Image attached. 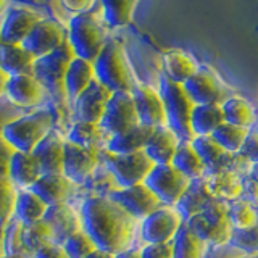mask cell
Wrapping results in <instances>:
<instances>
[{
	"mask_svg": "<svg viewBox=\"0 0 258 258\" xmlns=\"http://www.w3.org/2000/svg\"><path fill=\"white\" fill-rule=\"evenodd\" d=\"M81 228L97 248L116 255L136 245L139 223L108 196H91L79 208Z\"/></svg>",
	"mask_w": 258,
	"mask_h": 258,
	"instance_id": "1",
	"label": "cell"
},
{
	"mask_svg": "<svg viewBox=\"0 0 258 258\" xmlns=\"http://www.w3.org/2000/svg\"><path fill=\"white\" fill-rule=\"evenodd\" d=\"M95 81L110 92H131L139 83L127 52L118 39H108L107 45L94 60Z\"/></svg>",
	"mask_w": 258,
	"mask_h": 258,
	"instance_id": "2",
	"label": "cell"
},
{
	"mask_svg": "<svg viewBox=\"0 0 258 258\" xmlns=\"http://www.w3.org/2000/svg\"><path fill=\"white\" fill-rule=\"evenodd\" d=\"M67 42L75 56L94 63L108 42V26L103 16L94 10L71 16L67 29Z\"/></svg>",
	"mask_w": 258,
	"mask_h": 258,
	"instance_id": "3",
	"label": "cell"
},
{
	"mask_svg": "<svg viewBox=\"0 0 258 258\" xmlns=\"http://www.w3.org/2000/svg\"><path fill=\"white\" fill-rule=\"evenodd\" d=\"M50 131H53V115L42 110L8 121L0 129V136L16 152L32 153Z\"/></svg>",
	"mask_w": 258,
	"mask_h": 258,
	"instance_id": "4",
	"label": "cell"
},
{
	"mask_svg": "<svg viewBox=\"0 0 258 258\" xmlns=\"http://www.w3.org/2000/svg\"><path fill=\"white\" fill-rule=\"evenodd\" d=\"M158 91L165 103L166 124L179 136L182 142H192L196 136L190 129V113L196 103L190 100L182 84L173 83L166 76L160 78Z\"/></svg>",
	"mask_w": 258,
	"mask_h": 258,
	"instance_id": "5",
	"label": "cell"
},
{
	"mask_svg": "<svg viewBox=\"0 0 258 258\" xmlns=\"http://www.w3.org/2000/svg\"><path fill=\"white\" fill-rule=\"evenodd\" d=\"M103 163L107 171L115 179L118 189L133 187L137 184H144L155 163L147 157V153L136 152L129 155H113L103 150Z\"/></svg>",
	"mask_w": 258,
	"mask_h": 258,
	"instance_id": "6",
	"label": "cell"
},
{
	"mask_svg": "<svg viewBox=\"0 0 258 258\" xmlns=\"http://www.w3.org/2000/svg\"><path fill=\"white\" fill-rule=\"evenodd\" d=\"M73 58H75V53L67 42L56 50L36 58L34 67H32V75L39 79V83L44 86L45 91L55 95L56 99H67L63 83L64 73H67V68Z\"/></svg>",
	"mask_w": 258,
	"mask_h": 258,
	"instance_id": "7",
	"label": "cell"
},
{
	"mask_svg": "<svg viewBox=\"0 0 258 258\" xmlns=\"http://www.w3.org/2000/svg\"><path fill=\"white\" fill-rule=\"evenodd\" d=\"M182 86L196 105H221L228 97L232 95V89L224 83L220 73L208 63H200L196 75L185 81Z\"/></svg>",
	"mask_w": 258,
	"mask_h": 258,
	"instance_id": "8",
	"label": "cell"
},
{
	"mask_svg": "<svg viewBox=\"0 0 258 258\" xmlns=\"http://www.w3.org/2000/svg\"><path fill=\"white\" fill-rule=\"evenodd\" d=\"M194 149L197 150L207 173H215L220 169H231L240 176H247L252 171V163L242 153H231L224 150L212 136H196L192 139Z\"/></svg>",
	"mask_w": 258,
	"mask_h": 258,
	"instance_id": "9",
	"label": "cell"
},
{
	"mask_svg": "<svg viewBox=\"0 0 258 258\" xmlns=\"http://www.w3.org/2000/svg\"><path fill=\"white\" fill-rule=\"evenodd\" d=\"M184 224L179 210L161 205L139 223V237L144 244H171Z\"/></svg>",
	"mask_w": 258,
	"mask_h": 258,
	"instance_id": "10",
	"label": "cell"
},
{
	"mask_svg": "<svg viewBox=\"0 0 258 258\" xmlns=\"http://www.w3.org/2000/svg\"><path fill=\"white\" fill-rule=\"evenodd\" d=\"M190 182L189 177L177 171L173 165H155L144 181L161 204L171 207L177 205V202L189 189Z\"/></svg>",
	"mask_w": 258,
	"mask_h": 258,
	"instance_id": "11",
	"label": "cell"
},
{
	"mask_svg": "<svg viewBox=\"0 0 258 258\" xmlns=\"http://www.w3.org/2000/svg\"><path fill=\"white\" fill-rule=\"evenodd\" d=\"M141 124L137 115L136 103L131 92H113L105 108L103 118L100 121V127L108 136H115L119 133Z\"/></svg>",
	"mask_w": 258,
	"mask_h": 258,
	"instance_id": "12",
	"label": "cell"
},
{
	"mask_svg": "<svg viewBox=\"0 0 258 258\" xmlns=\"http://www.w3.org/2000/svg\"><path fill=\"white\" fill-rule=\"evenodd\" d=\"M63 44H67V28L61 26L56 20L40 18L21 45L36 58H39V56L60 48Z\"/></svg>",
	"mask_w": 258,
	"mask_h": 258,
	"instance_id": "13",
	"label": "cell"
},
{
	"mask_svg": "<svg viewBox=\"0 0 258 258\" xmlns=\"http://www.w3.org/2000/svg\"><path fill=\"white\" fill-rule=\"evenodd\" d=\"M107 196L111 200H115L121 208H124L137 221H142L145 216H149L158 207L163 205L145 184H137L133 185V187L124 189H115L107 194Z\"/></svg>",
	"mask_w": 258,
	"mask_h": 258,
	"instance_id": "14",
	"label": "cell"
},
{
	"mask_svg": "<svg viewBox=\"0 0 258 258\" xmlns=\"http://www.w3.org/2000/svg\"><path fill=\"white\" fill-rule=\"evenodd\" d=\"M100 150L84 149L67 141L63 157V174L73 184H83L94 174L99 166Z\"/></svg>",
	"mask_w": 258,
	"mask_h": 258,
	"instance_id": "15",
	"label": "cell"
},
{
	"mask_svg": "<svg viewBox=\"0 0 258 258\" xmlns=\"http://www.w3.org/2000/svg\"><path fill=\"white\" fill-rule=\"evenodd\" d=\"M133 99L141 124H145L149 127H158L166 124L165 103L157 87L139 81L133 91Z\"/></svg>",
	"mask_w": 258,
	"mask_h": 258,
	"instance_id": "16",
	"label": "cell"
},
{
	"mask_svg": "<svg viewBox=\"0 0 258 258\" xmlns=\"http://www.w3.org/2000/svg\"><path fill=\"white\" fill-rule=\"evenodd\" d=\"M45 89L39 83V79L28 73V75L10 76L7 81L5 97L16 107L36 108L45 99Z\"/></svg>",
	"mask_w": 258,
	"mask_h": 258,
	"instance_id": "17",
	"label": "cell"
},
{
	"mask_svg": "<svg viewBox=\"0 0 258 258\" xmlns=\"http://www.w3.org/2000/svg\"><path fill=\"white\" fill-rule=\"evenodd\" d=\"M111 94L113 92H110L107 87L102 86L99 81H94L73 103L76 121L100 124Z\"/></svg>",
	"mask_w": 258,
	"mask_h": 258,
	"instance_id": "18",
	"label": "cell"
},
{
	"mask_svg": "<svg viewBox=\"0 0 258 258\" xmlns=\"http://www.w3.org/2000/svg\"><path fill=\"white\" fill-rule=\"evenodd\" d=\"M40 16L28 7H13L7 12L0 24L2 44H23Z\"/></svg>",
	"mask_w": 258,
	"mask_h": 258,
	"instance_id": "19",
	"label": "cell"
},
{
	"mask_svg": "<svg viewBox=\"0 0 258 258\" xmlns=\"http://www.w3.org/2000/svg\"><path fill=\"white\" fill-rule=\"evenodd\" d=\"M31 190L42 199L47 207H52L58 204H68L75 192V184L63 173H44L40 174Z\"/></svg>",
	"mask_w": 258,
	"mask_h": 258,
	"instance_id": "20",
	"label": "cell"
},
{
	"mask_svg": "<svg viewBox=\"0 0 258 258\" xmlns=\"http://www.w3.org/2000/svg\"><path fill=\"white\" fill-rule=\"evenodd\" d=\"M182 141L168 124L153 127L144 152L155 165H171L174 153Z\"/></svg>",
	"mask_w": 258,
	"mask_h": 258,
	"instance_id": "21",
	"label": "cell"
},
{
	"mask_svg": "<svg viewBox=\"0 0 258 258\" xmlns=\"http://www.w3.org/2000/svg\"><path fill=\"white\" fill-rule=\"evenodd\" d=\"M200 61L190 52L182 48H169L161 53L163 76L177 84H184L197 73Z\"/></svg>",
	"mask_w": 258,
	"mask_h": 258,
	"instance_id": "22",
	"label": "cell"
},
{
	"mask_svg": "<svg viewBox=\"0 0 258 258\" xmlns=\"http://www.w3.org/2000/svg\"><path fill=\"white\" fill-rule=\"evenodd\" d=\"M64 144L67 139L58 131H50L44 141L40 142L32 155L36 157L40 166V171L44 173H63V157H64Z\"/></svg>",
	"mask_w": 258,
	"mask_h": 258,
	"instance_id": "23",
	"label": "cell"
},
{
	"mask_svg": "<svg viewBox=\"0 0 258 258\" xmlns=\"http://www.w3.org/2000/svg\"><path fill=\"white\" fill-rule=\"evenodd\" d=\"M44 221L52 228L55 242L64 240L71 234L83 231L79 210H75L70 204H58L48 207L44 215Z\"/></svg>",
	"mask_w": 258,
	"mask_h": 258,
	"instance_id": "24",
	"label": "cell"
},
{
	"mask_svg": "<svg viewBox=\"0 0 258 258\" xmlns=\"http://www.w3.org/2000/svg\"><path fill=\"white\" fill-rule=\"evenodd\" d=\"M94 81H95L94 63L84 58H79V56H75L70 61L67 73H64L63 86H64V97H67V100L75 103V100Z\"/></svg>",
	"mask_w": 258,
	"mask_h": 258,
	"instance_id": "25",
	"label": "cell"
},
{
	"mask_svg": "<svg viewBox=\"0 0 258 258\" xmlns=\"http://www.w3.org/2000/svg\"><path fill=\"white\" fill-rule=\"evenodd\" d=\"M208 247H224L229 244L234 232L229 220L224 221H208L202 215H196L184 221Z\"/></svg>",
	"mask_w": 258,
	"mask_h": 258,
	"instance_id": "26",
	"label": "cell"
},
{
	"mask_svg": "<svg viewBox=\"0 0 258 258\" xmlns=\"http://www.w3.org/2000/svg\"><path fill=\"white\" fill-rule=\"evenodd\" d=\"M153 131V127L145 124H137L129 131L110 136L107 144H105V152L113 153V155H129V153L142 152L145 149L149 137Z\"/></svg>",
	"mask_w": 258,
	"mask_h": 258,
	"instance_id": "27",
	"label": "cell"
},
{
	"mask_svg": "<svg viewBox=\"0 0 258 258\" xmlns=\"http://www.w3.org/2000/svg\"><path fill=\"white\" fill-rule=\"evenodd\" d=\"M215 196L210 190V185L207 177H199L194 179L189 185V189L185 190V194L181 197V200L177 202L176 208L179 210V213L182 215L184 221H187L189 218L196 216L202 213V210L205 208V205L212 200Z\"/></svg>",
	"mask_w": 258,
	"mask_h": 258,
	"instance_id": "28",
	"label": "cell"
},
{
	"mask_svg": "<svg viewBox=\"0 0 258 258\" xmlns=\"http://www.w3.org/2000/svg\"><path fill=\"white\" fill-rule=\"evenodd\" d=\"M210 190L216 197L226 202H232L242 197L244 189V176L231 171V169H220L215 173L205 174Z\"/></svg>",
	"mask_w": 258,
	"mask_h": 258,
	"instance_id": "29",
	"label": "cell"
},
{
	"mask_svg": "<svg viewBox=\"0 0 258 258\" xmlns=\"http://www.w3.org/2000/svg\"><path fill=\"white\" fill-rule=\"evenodd\" d=\"M36 56L21 44H0V68L8 76L32 73Z\"/></svg>",
	"mask_w": 258,
	"mask_h": 258,
	"instance_id": "30",
	"label": "cell"
},
{
	"mask_svg": "<svg viewBox=\"0 0 258 258\" xmlns=\"http://www.w3.org/2000/svg\"><path fill=\"white\" fill-rule=\"evenodd\" d=\"M42 171L36 157L26 152H15L10 165V179L20 190L31 189Z\"/></svg>",
	"mask_w": 258,
	"mask_h": 258,
	"instance_id": "31",
	"label": "cell"
},
{
	"mask_svg": "<svg viewBox=\"0 0 258 258\" xmlns=\"http://www.w3.org/2000/svg\"><path fill=\"white\" fill-rule=\"evenodd\" d=\"M108 137L110 136L103 131L100 124L75 121V123L70 126L64 139L75 145H79V147L100 150V149H105V144H107Z\"/></svg>",
	"mask_w": 258,
	"mask_h": 258,
	"instance_id": "32",
	"label": "cell"
},
{
	"mask_svg": "<svg viewBox=\"0 0 258 258\" xmlns=\"http://www.w3.org/2000/svg\"><path fill=\"white\" fill-rule=\"evenodd\" d=\"M221 108L226 123L247 129H252L256 123V110L253 103L247 100L245 97L232 94L221 103Z\"/></svg>",
	"mask_w": 258,
	"mask_h": 258,
	"instance_id": "33",
	"label": "cell"
},
{
	"mask_svg": "<svg viewBox=\"0 0 258 258\" xmlns=\"http://www.w3.org/2000/svg\"><path fill=\"white\" fill-rule=\"evenodd\" d=\"M221 123H224L221 105H194L190 113V129L194 136H212Z\"/></svg>",
	"mask_w": 258,
	"mask_h": 258,
	"instance_id": "34",
	"label": "cell"
},
{
	"mask_svg": "<svg viewBox=\"0 0 258 258\" xmlns=\"http://www.w3.org/2000/svg\"><path fill=\"white\" fill-rule=\"evenodd\" d=\"M47 208L48 207L44 204L42 199L36 196L31 189L20 190L18 200H16L15 221L21 223L23 226H29L37 221H42Z\"/></svg>",
	"mask_w": 258,
	"mask_h": 258,
	"instance_id": "35",
	"label": "cell"
},
{
	"mask_svg": "<svg viewBox=\"0 0 258 258\" xmlns=\"http://www.w3.org/2000/svg\"><path fill=\"white\" fill-rule=\"evenodd\" d=\"M171 165L177 169V171H181L184 176H187L190 181L204 177L207 174V168L204 165V161H202L200 155L197 153V150L194 149L192 142L179 144Z\"/></svg>",
	"mask_w": 258,
	"mask_h": 258,
	"instance_id": "36",
	"label": "cell"
},
{
	"mask_svg": "<svg viewBox=\"0 0 258 258\" xmlns=\"http://www.w3.org/2000/svg\"><path fill=\"white\" fill-rule=\"evenodd\" d=\"M102 16L108 28H126L133 23L139 0H100Z\"/></svg>",
	"mask_w": 258,
	"mask_h": 258,
	"instance_id": "37",
	"label": "cell"
},
{
	"mask_svg": "<svg viewBox=\"0 0 258 258\" xmlns=\"http://www.w3.org/2000/svg\"><path fill=\"white\" fill-rule=\"evenodd\" d=\"M171 244L174 258H205L208 252V245L185 223Z\"/></svg>",
	"mask_w": 258,
	"mask_h": 258,
	"instance_id": "38",
	"label": "cell"
},
{
	"mask_svg": "<svg viewBox=\"0 0 258 258\" xmlns=\"http://www.w3.org/2000/svg\"><path fill=\"white\" fill-rule=\"evenodd\" d=\"M248 131L250 129H247V127H240V126L226 123L224 121V123H221L215 129L212 137L224 150H228L231 153H239L242 145H244V142L247 139Z\"/></svg>",
	"mask_w": 258,
	"mask_h": 258,
	"instance_id": "39",
	"label": "cell"
},
{
	"mask_svg": "<svg viewBox=\"0 0 258 258\" xmlns=\"http://www.w3.org/2000/svg\"><path fill=\"white\" fill-rule=\"evenodd\" d=\"M228 218L234 229H247L258 223V212L253 204L240 197L229 202Z\"/></svg>",
	"mask_w": 258,
	"mask_h": 258,
	"instance_id": "40",
	"label": "cell"
},
{
	"mask_svg": "<svg viewBox=\"0 0 258 258\" xmlns=\"http://www.w3.org/2000/svg\"><path fill=\"white\" fill-rule=\"evenodd\" d=\"M4 255L10 258H32V253L23 239V224L18 221H12L5 228Z\"/></svg>",
	"mask_w": 258,
	"mask_h": 258,
	"instance_id": "41",
	"label": "cell"
},
{
	"mask_svg": "<svg viewBox=\"0 0 258 258\" xmlns=\"http://www.w3.org/2000/svg\"><path fill=\"white\" fill-rule=\"evenodd\" d=\"M23 239L32 255H34L39 248L45 247L47 244H50V242H55L53 231L44 220L37 221L34 224H29V226H23Z\"/></svg>",
	"mask_w": 258,
	"mask_h": 258,
	"instance_id": "42",
	"label": "cell"
},
{
	"mask_svg": "<svg viewBox=\"0 0 258 258\" xmlns=\"http://www.w3.org/2000/svg\"><path fill=\"white\" fill-rule=\"evenodd\" d=\"M20 189L13 184L10 177L0 179V226H7L15 221L16 200Z\"/></svg>",
	"mask_w": 258,
	"mask_h": 258,
	"instance_id": "43",
	"label": "cell"
},
{
	"mask_svg": "<svg viewBox=\"0 0 258 258\" xmlns=\"http://www.w3.org/2000/svg\"><path fill=\"white\" fill-rule=\"evenodd\" d=\"M63 247L67 250L70 258H86L91 252L97 248L92 239L84 231H78L71 234L68 239L63 240Z\"/></svg>",
	"mask_w": 258,
	"mask_h": 258,
	"instance_id": "44",
	"label": "cell"
},
{
	"mask_svg": "<svg viewBox=\"0 0 258 258\" xmlns=\"http://www.w3.org/2000/svg\"><path fill=\"white\" fill-rule=\"evenodd\" d=\"M229 245L242 250V252H245L247 255H256L258 253V223L247 229H234Z\"/></svg>",
	"mask_w": 258,
	"mask_h": 258,
	"instance_id": "45",
	"label": "cell"
},
{
	"mask_svg": "<svg viewBox=\"0 0 258 258\" xmlns=\"http://www.w3.org/2000/svg\"><path fill=\"white\" fill-rule=\"evenodd\" d=\"M228 210H229V202L213 197L199 215H202L208 221H224V220H229Z\"/></svg>",
	"mask_w": 258,
	"mask_h": 258,
	"instance_id": "46",
	"label": "cell"
},
{
	"mask_svg": "<svg viewBox=\"0 0 258 258\" xmlns=\"http://www.w3.org/2000/svg\"><path fill=\"white\" fill-rule=\"evenodd\" d=\"M15 149L0 136V179L10 177V165L15 155Z\"/></svg>",
	"mask_w": 258,
	"mask_h": 258,
	"instance_id": "47",
	"label": "cell"
},
{
	"mask_svg": "<svg viewBox=\"0 0 258 258\" xmlns=\"http://www.w3.org/2000/svg\"><path fill=\"white\" fill-rule=\"evenodd\" d=\"M240 153L252 165H258V129L252 127L248 131V136H247L244 145H242Z\"/></svg>",
	"mask_w": 258,
	"mask_h": 258,
	"instance_id": "48",
	"label": "cell"
},
{
	"mask_svg": "<svg viewBox=\"0 0 258 258\" xmlns=\"http://www.w3.org/2000/svg\"><path fill=\"white\" fill-rule=\"evenodd\" d=\"M58 4L64 12L71 13L73 16L89 13L94 10L97 0H58Z\"/></svg>",
	"mask_w": 258,
	"mask_h": 258,
	"instance_id": "49",
	"label": "cell"
},
{
	"mask_svg": "<svg viewBox=\"0 0 258 258\" xmlns=\"http://www.w3.org/2000/svg\"><path fill=\"white\" fill-rule=\"evenodd\" d=\"M141 253L142 258H174L173 244H144Z\"/></svg>",
	"mask_w": 258,
	"mask_h": 258,
	"instance_id": "50",
	"label": "cell"
},
{
	"mask_svg": "<svg viewBox=\"0 0 258 258\" xmlns=\"http://www.w3.org/2000/svg\"><path fill=\"white\" fill-rule=\"evenodd\" d=\"M32 258H70L63 244L60 242H50L45 247L39 248L37 252L32 255Z\"/></svg>",
	"mask_w": 258,
	"mask_h": 258,
	"instance_id": "51",
	"label": "cell"
},
{
	"mask_svg": "<svg viewBox=\"0 0 258 258\" xmlns=\"http://www.w3.org/2000/svg\"><path fill=\"white\" fill-rule=\"evenodd\" d=\"M242 199L248 200L255 207L258 205V179L253 176H244V189H242Z\"/></svg>",
	"mask_w": 258,
	"mask_h": 258,
	"instance_id": "52",
	"label": "cell"
},
{
	"mask_svg": "<svg viewBox=\"0 0 258 258\" xmlns=\"http://www.w3.org/2000/svg\"><path fill=\"white\" fill-rule=\"evenodd\" d=\"M115 258H142V253H141V248L133 247V248H127V250H123V252L116 253Z\"/></svg>",
	"mask_w": 258,
	"mask_h": 258,
	"instance_id": "53",
	"label": "cell"
},
{
	"mask_svg": "<svg viewBox=\"0 0 258 258\" xmlns=\"http://www.w3.org/2000/svg\"><path fill=\"white\" fill-rule=\"evenodd\" d=\"M86 258H115V255H111L108 252H103V250H100V248H95L94 252H91Z\"/></svg>",
	"mask_w": 258,
	"mask_h": 258,
	"instance_id": "54",
	"label": "cell"
},
{
	"mask_svg": "<svg viewBox=\"0 0 258 258\" xmlns=\"http://www.w3.org/2000/svg\"><path fill=\"white\" fill-rule=\"evenodd\" d=\"M8 78H10V76H8L7 73H5L2 68H0V97L5 95V87H7V81H8Z\"/></svg>",
	"mask_w": 258,
	"mask_h": 258,
	"instance_id": "55",
	"label": "cell"
},
{
	"mask_svg": "<svg viewBox=\"0 0 258 258\" xmlns=\"http://www.w3.org/2000/svg\"><path fill=\"white\" fill-rule=\"evenodd\" d=\"M250 176H253V177H256V179H258V165H253V166H252V171H250Z\"/></svg>",
	"mask_w": 258,
	"mask_h": 258,
	"instance_id": "56",
	"label": "cell"
},
{
	"mask_svg": "<svg viewBox=\"0 0 258 258\" xmlns=\"http://www.w3.org/2000/svg\"><path fill=\"white\" fill-rule=\"evenodd\" d=\"M7 2H8V0H0V13H2L4 8L7 7Z\"/></svg>",
	"mask_w": 258,
	"mask_h": 258,
	"instance_id": "57",
	"label": "cell"
},
{
	"mask_svg": "<svg viewBox=\"0 0 258 258\" xmlns=\"http://www.w3.org/2000/svg\"><path fill=\"white\" fill-rule=\"evenodd\" d=\"M239 258H258L255 255H244V256H239Z\"/></svg>",
	"mask_w": 258,
	"mask_h": 258,
	"instance_id": "58",
	"label": "cell"
},
{
	"mask_svg": "<svg viewBox=\"0 0 258 258\" xmlns=\"http://www.w3.org/2000/svg\"><path fill=\"white\" fill-rule=\"evenodd\" d=\"M0 258H10V256H5V255H0Z\"/></svg>",
	"mask_w": 258,
	"mask_h": 258,
	"instance_id": "59",
	"label": "cell"
}]
</instances>
